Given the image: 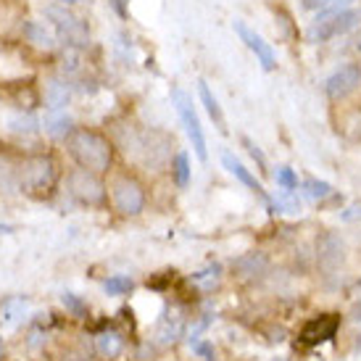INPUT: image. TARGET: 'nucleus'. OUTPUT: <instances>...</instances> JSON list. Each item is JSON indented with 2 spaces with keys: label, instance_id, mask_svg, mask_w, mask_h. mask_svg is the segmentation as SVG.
<instances>
[{
  "label": "nucleus",
  "instance_id": "1",
  "mask_svg": "<svg viewBox=\"0 0 361 361\" xmlns=\"http://www.w3.org/2000/svg\"><path fill=\"white\" fill-rule=\"evenodd\" d=\"M69 153L82 169H90L95 174H106L114 164V142L95 130L87 127H74L69 137Z\"/></svg>",
  "mask_w": 361,
  "mask_h": 361
},
{
  "label": "nucleus",
  "instance_id": "2",
  "mask_svg": "<svg viewBox=\"0 0 361 361\" xmlns=\"http://www.w3.org/2000/svg\"><path fill=\"white\" fill-rule=\"evenodd\" d=\"M59 180V164L48 153L30 156L21 166V188L30 195H51Z\"/></svg>",
  "mask_w": 361,
  "mask_h": 361
},
{
  "label": "nucleus",
  "instance_id": "3",
  "mask_svg": "<svg viewBox=\"0 0 361 361\" xmlns=\"http://www.w3.org/2000/svg\"><path fill=\"white\" fill-rule=\"evenodd\" d=\"M45 16H48V21L56 27L61 42H63L66 48H74V51L87 48V42H90V32H87V27H85V21H80L74 13H71L69 6L53 3V6L45 8Z\"/></svg>",
  "mask_w": 361,
  "mask_h": 361
},
{
  "label": "nucleus",
  "instance_id": "4",
  "mask_svg": "<svg viewBox=\"0 0 361 361\" xmlns=\"http://www.w3.org/2000/svg\"><path fill=\"white\" fill-rule=\"evenodd\" d=\"M111 201L121 216H140L145 211V188L132 174H116L111 182Z\"/></svg>",
  "mask_w": 361,
  "mask_h": 361
},
{
  "label": "nucleus",
  "instance_id": "5",
  "mask_svg": "<svg viewBox=\"0 0 361 361\" xmlns=\"http://www.w3.org/2000/svg\"><path fill=\"white\" fill-rule=\"evenodd\" d=\"M361 24V11L359 8H345L341 13H335L330 19H314L306 30V40L311 45H322L330 42L341 35H348L351 30H356Z\"/></svg>",
  "mask_w": 361,
  "mask_h": 361
},
{
  "label": "nucleus",
  "instance_id": "6",
  "mask_svg": "<svg viewBox=\"0 0 361 361\" xmlns=\"http://www.w3.org/2000/svg\"><path fill=\"white\" fill-rule=\"evenodd\" d=\"M171 101H174V109H177V114H180L182 127H185L188 137H190L195 156H198L201 161H206L209 159V151H206V135H203L198 114H195V109H192V98L185 90L174 87V90H171Z\"/></svg>",
  "mask_w": 361,
  "mask_h": 361
},
{
  "label": "nucleus",
  "instance_id": "7",
  "mask_svg": "<svg viewBox=\"0 0 361 361\" xmlns=\"http://www.w3.org/2000/svg\"><path fill=\"white\" fill-rule=\"evenodd\" d=\"M69 192L82 203V206H103L106 203V185L101 174L90 169H71L69 171Z\"/></svg>",
  "mask_w": 361,
  "mask_h": 361
},
{
  "label": "nucleus",
  "instance_id": "8",
  "mask_svg": "<svg viewBox=\"0 0 361 361\" xmlns=\"http://www.w3.org/2000/svg\"><path fill=\"white\" fill-rule=\"evenodd\" d=\"M341 330V317L338 314H319L309 319L298 332V343L306 345V348H317V345H324V343L335 341V335Z\"/></svg>",
  "mask_w": 361,
  "mask_h": 361
},
{
  "label": "nucleus",
  "instance_id": "9",
  "mask_svg": "<svg viewBox=\"0 0 361 361\" xmlns=\"http://www.w3.org/2000/svg\"><path fill=\"white\" fill-rule=\"evenodd\" d=\"M361 87V63H343L324 80V95L330 101H345L351 92Z\"/></svg>",
  "mask_w": 361,
  "mask_h": 361
},
{
  "label": "nucleus",
  "instance_id": "10",
  "mask_svg": "<svg viewBox=\"0 0 361 361\" xmlns=\"http://www.w3.org/2000/svg\"><path fill=\"white\" fill-rule=\"evenodd\" d=\"M345 240H343L338 232H322L317 238V264L324 274H335L345 264Z\"/></svg>",
  "mask_w": 361,
  "mask_h": 361
},
{
  "label": "nucleus",
  "instance_id": "11",
  "mask_svg": "<svg viewBox=\"0 0 361 361\" xmlns=\"http://www.w3.org/2000/svg\"><path fill=\"white\" fill-rule=\"evenodd\" d=\"M232 30L238 32V37L245 42V48H248V51L256 56V61L261 63V69H264V71H274V69H277V56H274L271 45L264 40V37H261L259 32L251 30L245 21H235V24H232Z\"/></svg>",
  "mask_w": 361,
  "mask_h": 361
},
{
  "label": "nucleus",
  "instance_id": "12",
  "mask_svg": "<svg viewBox=\"0 0 361 361\" xmlns=\"http://www.w3.org/2000/svg\"><path fill=\"white\" fill-rule=\"evenodd\" d=\"M221 164H224V169L230 171L232 177H235V180L240 182V185H245V188H248L251 192H256L259 198H264V203H267V209H271V195H267V190H264V185H261V182L256 180V177H253L251 169H245V166H243L240 161L235 159V156H232L230 151L221 153Z\"/></svg>",
  "mask_w": 361,
  "mask_h": 361
},
{
  "label": "nucleus",
  "instance_id": "13",
  "mask_svg": "<svg viewBox=\"0 0 361 361\" xmlns=\"http://www.w3.org/2000/svg\"><path fill=\"white\" fill-rule=\"evenodd\" d=\"M232 271H235L243 282L264 280V274L269 271V256H267V253H259V251L245 253V256H240V259H235Z\"/></svg>",
  "mask_w": 361,
  "mask_h": 361
},
{
  "label": "nucleus",
  "instance_id": "14",
  "mask_svg": "<svg viewBox=\"0 0 361 361\" xmlns=\"http://www.w3.org/2000/svg\"><path fill=\"white\" fill-rule=\"evenodd\" d=\"M71 87L66 80H59V77H53V80L45 82V103H48V109L51 111H61L71 98Z\"/></svg>",
  "mask_w": 361,
  "mask_h": 361
},
{
  "label": "nucleus",
  "instance_id": "15",
  "mask_svg": "<svg viewBox=\"0 0 361 361\" xmlns=\"http://www.w3.org/2000/svg\"><path fill=\"white\" fill-rule=\"evenodd\" d=\"M24 317H27V298L13 295V298H6L0 303V324L16 327L19 322H24Z\"/></svg>",
  "mask_w": 361,
  "mask_h": 361
},
{
  "label": "nucleus",
  "instance_id": "16",
  "mask_svg": "<svg viewBox=\"0 0 361 361\" xmlns=\"http://www.w3.org/2000/svg\"><path fill=\"white\" fill-rule=\"evenodd\" d=\"M95 351L101 353L103 359H116V356L124 351V338H121V332H116V330L98 332V338H95Z\"/></svg>",
  "mask_w": 361,
  "mask_h": 361
},
{
  "label": "nucleus",
  "instance_id": "17",
  "mask_svg": "<svg viewBox=\"0 0 361 361\" xmlns=\"http://www.w3.org/2000/svg\"><path fill=\"white\" fill-rule=\"evenodd\" d=\"M198 95H201V103L206 106V111H209L211 121L219 127V132H227V124H224V114H221V106L219 101H216V95L211 92L209 82H198Z\"/></svg>",
  "mask_w": 361,
  "mask_h": 361
},
{
  "label": "nucleus",
  "instance_id": "18",
  "mask_svg": "<svg viewBox=\"0 0 361 361\" xmlns=\"http://www.w3.org/2000/svg\"><path fill=\"white\" fill-rule=\"evenodd\" d=\"M24 37L35 42L37 48H45V51L56 48V35L45 30V24H40V21H27L24 24Z\"/></svg>",
  "mask_w": 361,
  "mask_h": 361
},
{
  "label": "nucleus",
  "instance_id": "19",
  "mask_svg": "<svg viewBox=\"0 0 361 361\" xmlns=\"http://www.w3.org/2000/svg\"><path fill=\"white\" fill-rule=\"evenodd\" d=\"M301 192L306 201L319 203V201H327V198L332 195V185L324 180H317V177H306L301 185Z\"/></svg>",
  "mask_w": 361,
  "mask_h": 361
},
{
  "label": "nucleus",
  "instance_id": "20",
  "mask_svg": "<svg viewBox=\"0 0 361 361\" xmlns=\"http://www.w3.org/2000/svg\"><path fill=\"white\" fill-rule=\"evenodd\" d=\"M171 174H174L177 188H188V182H190V156L188 153H177L174 156V161H171Z\"/></svg>",
  "mask_w": 361,
  "mask_h": 361
},
{
  "label": "nucleus",
  "instance_id": "21",
  "mask_svg": "<svg viewBox=\"0 0 361 361\" xmlns=\"http://www.w3.org/2000/svg\"><path fill=\"white\" fill-rule=\"evenodd\" d=\"M45 132L53 135V137H69L74 127H71V119L66 114H59V116H48L45 119Z\"/></svg>",
  "mask_w": 361,
  "mask_h": 361
},
{
  "label": "nucleus",
  "instance_id": "22",
  "mask_svg": "<svg viewBox=\"0 0 361 361\" xmlns=\"http://www.w3.org/2000/svg\"><path fill=\"white\" fill-rule=\"evenodd\" d=\"M132 288H135V282L130 277H124V274H114V277H109V280L103 282L106 295H127Z\"/></svg>",
  "mask_w": 361,
  "mask_h": 361
},
{
  "label": "nucleus",
  "instance_id": "23",
  "mask_svg": "<svg viewBox=\"0 0 361 361\" xmlns=\"http://www.w3.org/2000/svg\"><path fill=\"white\" fill-rule=\"evenodd\" d=\"M61 303H63V309L69 311L71 317H77V319H85V317H87V303L82 301L80 295H74V293H63V295H61Z\"/></svg>",
  "mask_w": 361,
  "mask_h": 361
},
{
  "label": "nucleus",
  "instance_id": "24",
  "mask_svg": "<svg viewBox=\"0 0 361 361\" xmlns=\"http://www.w3.org/2000/svg\"><path fill=\"white\" fill-rule=\"evenodd\" d=\"M274 180L285 192H298V174L290 169V166H280L274 171Z\"/></svg>",
  "mask_w": 361,
  "mask_h": 361
},
{
  "label": "nucleus",
  "instance_id": "25",
  "mask_svg": "<svg viewBox=\"0 0 361 361\" xmlns=\"http://www.w3.org/2000/svg\"><path fill=\"white\" fill-rule=\"evenodd\" d=\"M11 130H13V132H35V130H37V119H35L32 114L13 116V119H11Z\"/></svg>",
  "mask_w": 361,
  "mask_h": 361
},
{
  "label": "nucleus",
  "instance_id": "26",
  "mask_svg": "<svg viewBox=\"0 0 361 361\" xmlns=\"http://www.w3.org/2000/svg\"><path fill=\"white\" fill-rule=\"evenodd\" d=\"M190 348L195 356H201L203 361H214V345H211L209 341H198V338H190Z\"/></svg>",
  "mask_w": 361,
  "mask_h": 361
},
{
  "label": "nucleus",
  "instance_id": "27",
  "mask_svg": "<svg viewBox=\"0 0 361 361\" xmlns=\"http://www.w3.org/2000/svg\"><path fill=\"white\" fill-rule=\"evenodd\" d=\"M243 145H245V151L251 153V159L256 161V164H259V169H261V171H267V156L261 153L259 145H256V142H253L251 137H243Z\"/></svg>",
  "mask_w": 361,
  "mask_h": 361
},
{
  "label": "nucleus",
  "instance_id": "28",
  "mask_svg": "<svg viewBox=\"0 0 361 361\" xmlns=\"http://www.w3.org/2000/svg\"><path fill=\"white\" fill-rule=\"evenodd\" d=\"M109 6L114 8V13H116L119 19H127V13H130V0H109Z\"/></svg>",
  "mask_w": 361,
  "mask_h": 361
},
{
  "label": "nucleus",
  "instance_id": "29",
  "mask_svg": "<svg viewBox=\"0 0 361 361\" xmlns=\"http://www.w3.org/2000/svg\"><path fill=\"white\" fill-rule=\"evenodd\" d=\"M330 0H303V8L306 11H322Z\"/></svg>",
  "mask_w": 361,
  "mask_h": 361
},
{
  "label": "nucleus",
  "instance_id": "30",
  "mask_svg": "<svg viewBox=\"0 0 361 361\" xmlns=\"http://www.w3.org/2000/svg\"><path fill=\"white\" fill-rule=\"evenodd\" d=\"M361 216V203H356V206H351V209L343 214V219L345 221H353V219H359Z\"/></svg>",
  "mask_w": 361,
  "mask_h": 361
},
{
  "label": "nucleus",
  "instance_id": "31",
  "mask_svg": "<svg viewBox=\"0 0 361 361\" xmlns=\"http://www.w3.org/2000/svg\"><path fill=\"white\" fill-rule=\"evenodd\" d=\"M351 319H353V322H361V301L351 309Z\"/></svg>",
  "mask_w": 361,
  "mask_h": 361
},
{
  "label": "nucleus",
  "instance_id": "32",
  "mask_svg": "<svg viewBox=\"0 0 361 361\" xmlns=\"http://www.w3.org/2000/svg\"><path fill=\"white\" fill-rule=\"evenodd\" d=\"M11 232H16L13 224H0V235H11Z\"/></svg>",
  "mask_w": 361,
  "mask_h": 361
},
{
  "label": "nucleus",
  "instance_id": "33",
  "mask_svg": "<svg viewBox=\"0 0 361 361\" xmlns=\"http://www.w3.org/2000/svg\"><path fill=\"white\" fill-rule=\"evenodd\" d=\"M61 6H77V3H80V0H59Z\"/></svg>",
  "mask_w": 361,
  "mask_h": 361
},
{
  "label": "nucleus",
  "instance_id": "34",
  "mask_svg": "<svg viewBox=\"0 0 361 361\" xmlns=\"http://www.w3.org/2000/svg\"><path fill=\"white\" fill-rule=\"evenodd\" d=\"M269 361H290L288 356H274V359H269Z\"/></svg>",
  "mask_w": 361,
  "mask_h": 361
},
{
  "label": "nucleus",
  "instance_id": "35",
  "mask_svg": "<svg viewBox=\"0 0 361 361\" xmlns=\"http://www.w3.org/2000/svg\"><path fill=\"white\" fill-rule=\"evenodd\" d=\"M0 359H3V338H0Z\"/></svg>",
  "mask_w": 361,
  "mask_h": 361
},
{
  "label": "nucleus",
  "instance_id": "36",
  "mask_svg": "<svg viewBox=\"0 0 361 361\" xmlns=\"http://www.w3.org/2000/svg\"><path fill=\"white\" fill-rule=\"evenodd\" d=\"M356 345H359V348H361V335H359V338H356Z\"/></svg>",
  "mask_w": 361,
  "mask_h": 361
},
{
  "label": "nucleus",
  "instance_id": "37",
  "mask_svg": "<svg viewBox=\"0 0 361 361\" xmlns=\"http://www.w3.org/2000/svg\"><path fill=\"white\" fill-rule=\"evenodd\" d=\"M356 51H359V53H361V40H359V45H356Z\"/></svg>",
  "mask_w": 361,
  "mask_h": 361
}]
</instances>
